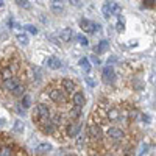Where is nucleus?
Returning a JSON list of instances; mask_svg holds the SVG:
<instances>
[{
    "mask_svg": "<svg viewBox=\"0 0 156 156\" xmlns=\"http://www.w3.org/2000/svg\"><path fill=\"white\" fill-rule=\"evenodd\" d=\"M0 156H12V150H11V147H8V145L2 147V148H0Z\"/></svg>",
    "mask_w": 156,
    "mask_h": 156,
    "instance_id": "nucleus-22",
    "label": "nucleus"
},
{
    "mask_svg": "<svg viewBox=\"0 0 156 156\" xmlns=\"http://www.w3.org/2000/svg\"><path fill=\"white\" fill-rule=\"evenodd\" d=\"M2 78H3V81L5 80H9V78H12V72L9 67H3L2 69Z\"/></svg>",
    "mask_w": 156,
    "mask_h": 156,
    "instance_id": "nucleus-21",
    "label": "nucleus"
},
{
    "mask_svg": "<svg viewBox=\"0 0 156 156\" xmlns=\"http://www.w3.org/2000/svg\"><path fill=\"white\" fill-rule=\"evenodd\" d=\"M25 30H27L28 33H31V34H36L37 33V28L34 27V25H25V27H23Z\"/></svg>",
    "mask_w": 156,
    "mask_h": 156,
    "instance_id": "nucleus-26",
    "label": "nucleus"
},
{
    "mask_svg": "<svg viewBox=\"0 0 156 156\" xmlns=\"http://www.w3.org/2000/svg\"><path fill=\"white\" fill-rule=\"evenodd\" d=\"M81 115V108H76V106H73L70 111H69V117H70V120L73 122L75 119H78V117Z\"/></svg>",
    "mask_w": 156,
    "mask_h": 156,
    "instance_id": "nucleus-17",
    "label": "nucleus"
},
{
    "mask_svg": "<svg viewBox=\"0 0 156 156\" xmlns=\"http://www.w3.org/2000/svg\"><path fill=\"white\" fill-rule=\"evenodd\" d=\"M23 92H25V87H23L22 84H19L11 94H12V95H16V97H20V95H23Z\"/></svg>",
    "mask_w": 156,
    "mask_h": 156,
    "instance_id": "nucleus-23",
    "label": "nucleus"
},
{
    "mask_svg": "<svg viewBox=\"0 0 156 156\" xmlns=\"http://www.w3.org/2000/svg\"><path fill=\"white\" fill-rule=\"evenodd\" d=\"M72 37H73V31H72V28H62L61 31H59V39L62 42H69V41H72Z\"/></svg>",
    "mask_w": 156,
    "mask_h": 156,
    "instance_id": "nucleus-11",
    "label": "nucleus"
},
{
    "mask_svg": "<svg viewBox=\"0 0 156 156\" xmlns=\"http://www.w3.org/2000/svg\"><path fill=\"white\" fill-rule=\"evenodd\" d=\"M45 66L48 67V69H59L61 67V61L58 59V58H55V56H48L47 59H45Z\"/></svg>",
    "mask_w": 156,
    "mask_h": 156,
    "instance_id": "nucleus-12",
    "label": "nucleus"
},
{
    "mask_svg": "<svg viewBox=\"0 0 156 156\" xmlns=\"http://www.w3.org/2000/svg\"><path fill=\"white\" fill-rule=\"evenodd\" d=\"M62 90H64V92H67V94H75L76 92V86H75V83L70 80V78H64V80H62Z\"/></svg>",
    "mask_w": 156,
    "mask_h": 156,
    "instance_id": "nucleus-9",
    "label": "nucleus"
},
{
    "mask_svg": "<svg viewBox=\"0 0 156 156\" xmlns=\"http://www.w3.org/2000/svg\"><path fill=\"white\" fill-rule=\"evenodd\" d=\"M87 131H89V136L92 137V139H101L103 136V129L98 123H94V125H90L87 128Z\"/></svg>",
    "mask_w": 156,
    "mask_h": 156,
    "instance_id": "nucleus-6",
    "label": "nucleus"
},
{
    "mask_svg": "<svg viewBox=\"0 0 156 156\" xmlns=\"http://www.w3.org/2000/svg\"><path fill=\"white\" fill-rule=\"evenodd\" d=\"M3 3H5V2H3V0H0V8H2V6H3Z\"/></svg>",
    "mask_w": 156,
    "mask_h": 156,
    "instance_id": "nucleus-31",
    "label": "nucleus"
},
{
    "mask_svg": "<svg viewBox=\"0 0 156 156\" xmlns=\"http://www.w3.org/2000/svg\"><path fill=\"white\" fill-rule=\"evenodd\" d=\"M108 50H109V41L108 39H101V41L97 44V47H95L97 53H105V51H108Z\"/></svg>",
    "mask_w": 156,
    "mask_h": 156,
    "instance_id": "nucleus-14",
    "label": "nucleus"
},
{
    "mask_svg": "<svg viewBox=\"0 0 156 156\" xmlns=\"http://www.w3.org/2000/svg\"><path fill=\"white\" fill-rule=\"evenodd\" d=\"M84 101H86V97H84L83 92H80V90H76V92L72 95V103H73V106H76V108L84 106Z\"/></svg>",
    "mask_w": 156,
    "mask_h": 156,
    "instance_id": "nucleus-8",
    "label": "nucleus"
},
{
    "mask_svg": "<svg viewBox=\"0 0 156 156\" xmlns=\"http://www.w3.org/2000/svg\"><path fill=\"white\" fill-rule=\"evenodd\" d=\"M78 66H80L84 72H89L90 70V61L87 58H81L80 61H78Z\"/></svg>",
    "mask_w": 156,
    "mask_h": 156,
    "instance_id": "nucleus-16",
    "label": "nucleus"
},
{
    "mask_svg": "<svg viewBox=\"0 0 156 156\" xmlns=\"http://www.w3.org/2000/svg\"><path fill=\"white\" fill-rule=\"evenodd\" d=\"M17 41L22 45H27L28 44V37H27V34H17Z\"/></svg>",
    "mask_w": 156,
    "mask_h": 156,
    "instance_id": "nucleus-25",
    "label": "nucleus"
},
{
    "mask_svg": "<svg viewBox=\"0 0 156 156\" xmlns=\"http://www.w3.org/2000/svg\"><path fill=\"white\" fill-rule=\"evenodd\" d=\"M55 129H56V125L51 122L50 119L47 120V122H44L42 123V133H45V134H51V133H55Z\"/></svg>",
    "mask_w": 156,
    "mask_h": 156,
    "instance_id": "nucleus-13",
    "label": "nucleus"
},
{
    "mask_svg": "<svg viewBox=\"0 0 156 156\" xmlns=\"http://www.w3.org/2000/svg\"><path fill=\"white\" fill-rule=\"evenodd\" d=\"M101 12H103V16H105V17H111L112 16V9H111L109 2H106L105 5L101 6Z\"/></svg>",
    "mask_w": 156,
    "mask_h": 156,
    "instance_id": "nucleus-19",
    "label": "nucleus"
},
{
    "mask_svg": "<svg viewBox=\"0 0 156 156\" xmlns=\"http://www.w3.org/2000/svg\"><path fill=\"white\" fill-rule=\"evenodd\" d=\"M90 156H98V154H90Z\"/></svg>",
    "mask_w": 156,
    "mask_h": 156,
    "instance_id": "nucleus-32",
    "label": "nucleus"
},
{
    "mask_svg": "<svg viewBox=\"0 0 156 156\" xmlns=\"http://www.w3.org/2000/svg\"><path fill=\"white\" fill-rule=\"evenodd\" d=\"M69 156H72V154H69Z\"/></svg>",
    "mask_w": 156,
    "mask_h": 156,
    "instance_id": "nucleus-34",
    "label": "nucleus"
},
{
    "mask_svg": "<svg viewBox=\"0 0 156 156\" xmlns=\"http://www.w3.org/2000/svg\"><path fill=\"white\" fill-rule=\"evenodd\" d=\"M142 3H144L145 8H153V6H156V0H145V2H142Z\"/></svg>",
    "mask_w": 156,
    "mask_h": 156,
    "instance_id": "nucleus-27",
    "label": "nucleus"
},
{
    "mask_svg": "<svg viewBox=\"0 0 156 156\" xmlns=\"http://www.w3.org/2000/svg\"><path fill=\"white\" fill-rule=\"evenodd\" d=\"M108 119L115 122V120H119V109H115V108H111L108 111Z\"/></svg>",
    "mask_w": 156,
    "mask_h": 156,
    "instance_id": "nucleus-18",
    "label": "nucleus"
},
{
    "mask_svg": "<svg viewBox=\"0 0 156 156\" xmlns=\"http://www.w3.org/2000/svg\"><path fill=\"white\" fill-rule=\"evenodd\" d=\"M48 97L53 100L55 103H66L67 101L66 92H64V90H59V89H50Z\"/></svg>",
    "mask_w": 156,
    "mask_h": 156,
    "instance_id": "nucleus-2",
    "label": "nucleus"
},
{
    "mask_svg": "<svg viewBox=\"0 0 156 156\" xmlns=\"http://www.w3.org/2000/svg\"><path fill=\"white\" fill-rule=\"evenodd\" d=\"M80 27L86 33H94V31H97L100 28V25L95 23V22H92V20H89V19H81L80 20Z\"/></svg>",
    "mask_w": 156,
    "mask_h": 156,
    "instance_id": "nucleus-4",
    "label": "nucleus"
},
{
    "mask_svg": "<svg viewBox=\"0 0 156 156\" xmlns=\"http://www.w3.org/2000/svg\"><path fill=\"white\" fill-rule=\"evenodd\" d=\"M75 39H76V41L80 42L81 45H87V44H89V41H87V37H86L84 34H76V36H75Z\"/></svg>",
    "mask_w": 156,
    "mask_h": 156,
    "instance_id": "nucleus-24",
    "label": "nucleus"
},
{
    "mask_svg": "<svg viewBox=\"0 0 156 156\" xmlns=\"http://www.w3.org/2000/svg\"><path fill=\"white\" fill-rule=\"evenodd\" d=\"M106 134H108L109 137L115 139V140L123 139V136H125L123 129H122V128H117V126H109V128H108V131H106Z\"/></svg>",
    "mask_w": 156,
    "mask_h": 156,
    "instance_id": "nucleus-7",
    "label": "nucleus"
},
{
    "mask_svg": "<svg viewBox=\"0 0 156 156\" xmlns=\"http://www.w3.org/2000/svg\"><path fill=\"white\" fill-rule=\"evenodd\" d=\"M34 111H36V115L42 120V123L50 119V109H48V106L45 105V103H37Z\"/></svg>",
    "mask_w": 156,
    "mask_h": 156,
    "instance_id": "nucleus-1",
    "label": "nucleus"
},
{
    "mask_svg": "<svg viewBox=\"0 0 156 156\" xmlns=\"http://www.w3.org/2000/svg\"><path fill=\"white\" fill-rule=\"evenodd\" d=\"M106 156H114V154H106Z\"/></svg>",
    "mask_w": 156,
    "mask_h": 156,
    "instance_id": "nucleus-33",
    "label": "nucleus"
},
{
    "mask_svg": "<svg viewBox=\"0 0 156 156\" xmlns=\"http://www.w3.org/2000/svg\"><path fill=\"white\" fill-rule=\"evenodd\" d=\"M51 144H48V142H42V144H39L37 147H36V153H39V154H44V153H47V151H51Z\"/></svg>",
    "mask_w": 156,
    "mask_h": 156,
    "instance_id": "nucleus-15",
    "label": "nucleus"
},
{
    "mask_svg": "<svg viewBox=\"0 0 156 156\" xmlns=\"http://www.w3.org/2000/svg\"><path fill=\"white\" fill-rule=\"evenodd\" d=\"M16 3H17L19 6H23V8H28V6H30V5H28L30 2H27V0H23V2H22V0H17Z\"/></svg>",
    "mask_w": 156,
    "mask_h": 156,
    "instance_id": "nucleus-30",
    "label": "nucleus"
},
{
    "mask_svg": "<svg viewBox=\"0 0 156 156\" xmlns=\"http://www.w3.org/2000/svg\"><path fill=\"white\" fill-rule=\"evenodd\" d=\"M14 129L17 133H20V131H23V123L20 122V120H17L16 123H14Z\"/></svg>",
    "mask_w": 156,
    "mask_h": 156,
    "instance_id": "nucleus-28",
    "label": "nucleus"
},
{
    "mask_svg": "<svg viewBox=\"0 0 156 156\" xmlns=\"http://www.w3.org/2000/svg\"><path fill=\"white\" fill-rule=\"evenodd\" d=\"M20 103H22V108H30L31 106V97L30 95H23L22 97V100H20Z\"/></svg>",
    "mask_w": 156,
    "mask_h": 156,
    "instance_id": "nucleus-20",
    "label": "nucleus"
},
{
    "mask_svg": "<svg viewBox=\"0 0 156 156\" xmlns=\"http://www.w3.org/2000/svg\"><path fill=\"white\" fill-rule=\"evenodd\" d=\"M123 28H125V23L122 19H119V22H117V31H123Z\"/></svg>",
    "mask_w": 156,
    "mask_h": 156,
    "instance_id": "nucleus-29",
    "label": "nucleus"
},
{
    "mask_svg": "<svg viewBox=\"0 0 156 156\" xmlns=\"http://www.w3.org/2000/svg\"><path fill=\"white\" fill-rule=\"evenodd\" d=\"M101 78H103V81H105V83H114V80H115V72H114V67L111 66V64H108V66L103 67Z\"/></svg>",
    "mask_w": 156,
    "mask_h": 156,
    "instance_id": "nucleus-5",
    "label": "nucleus"
},
{
    "mask_svg": "<svg viewBox=\"0 0 156 156\" xmlns=\"http://www.w3.org/2000/svg\"><path fill=\"white\" fill-rule=\"evenodd\" d=\"M17 86H19V80H17V78H14V76L3 81V89L5 90H9V92H12V90H14Z\"/></svg>",
    "mask_w": 156,
    "mask_h": 156,
    "instance_id": "nucleus-10",
    "label": "nucleus"
},
{
    "mask_svg": "<svg viewBox=\"0 0 156 156\" xmlns=\"http://www.w3.org/2000/svg\"><path fill=\"white\" fill-rule=\"evenodd\" d=\"M80 131H81V123L76 122V120L67 123V126H66V134L69 137H76L78 134H80Z\"/></svg>",
    "mask_w": 156,
    "mask_h": 156,
    "instance_id": "nucleus-3",
    "label": "nucleus"
}]
</instances>
